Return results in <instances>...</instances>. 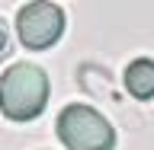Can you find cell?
<instances>
[{"mask_svg": "<svg viewBox=\"0 0 154 150\" xmlns=\"http://www.w3.org/2000/svg\"><path fill=\"white\" fill-rule=\"evenodd\" d=\"M48 102V74L38 64L19 61L10 64L0 77V109L13 122H32L45 112Z\"/></svg>", "mask_w": 154, "mask_h": 150, "instance_id": "obj_1", "label": "cell"}, {"mask_svg": "<svg viewBox=\"0 0 154 150\" xmlns=\"http://www.w3.org/2000/svg\"><path fill=\"white\" fill-rule=\"evenodd\" d=\"M58 137L67 150H112L116 131L93 105H67L58 115Z\"/></svg>", "mask_w": 154, "mask_h": 150, "instance_id": "obj_2", "label": "cell"}, {"mask_svg": "<svg viewBox=\"0 0 154 150\" xmlns=\"http://www.w3.org/2000/svg\"><path fill=\"white\" fill-rule=\"evenodd\" d=\"M16 29H19V42L29 51H45L61 38L64 32V10L58 3H26L16 13Z\"/></svg>", "mask_w": 154, "mask_h": 150, "instance_id": "obj_3", "label": "cell"}, {"mask_svg": "<svg viewBox=\"0 0 154 150\" xmlns=\"http://www.w3.org/2000/svg\"><path fill=\"white\" fill-rule=\"evenodd\" d=\"M125 90L135 96V99H141L148 102L154 96V61L151 57H135L132 64L125 67Z\"/></svg>", "mask_w": 154, "mask_h": 150, "instance_id": "obj_4", "label": "cell"}, {"mask_svg": "<svg viewBox=\"0 0 154 150\" xmlns=\"http://www.w3.org/2000/svg\"><path fill=\"white\" fill-rule=\"evenodd\" d=\"M80 86H84L87 93H93L96 99L103 96L106 102H112V105L122 102L119 93L112 90V83H109V74H106L103 67H96V64H84V67H80Z\"/></svg>", "mask_w": 154, "mask_h": 150, "instance_id": "obj_5", "label": "cell"}, {"mask_svg": "<svg viewBox=\"0 0 154 150\" xmlns=\"http://www.w3.org/2000/svg\"><path fill=\"white\" fill-rule=\"evenodd\" d=\"M7 51H10V32L3 26V19H0V57H7Z\"/></svg>", "mask_w": 154, "mask_h": 150, "instance_id": "obj_6", "label": "cell"}]
</instances>
